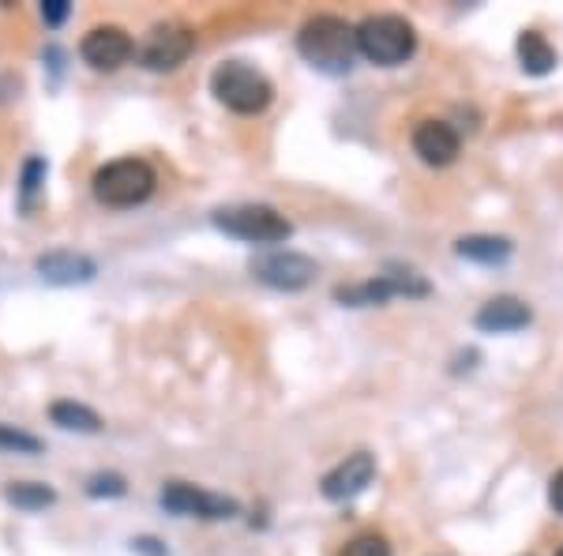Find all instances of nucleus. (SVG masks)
I'll use <instances>...</instances> for the list:
<instances>
[{
    "label": "nucleus",
    "instance_id": "15",
    "mask_svg": "<svg viewBox=\"0 0 563 556\" xmlns=\"http://www.w3.org/2000/svg\"><path fill=\"white\" fill-rule=\"evenodd\" d=\"M519 61L529 76H545V72L556 68V49L545 42V35H537V30H522L519 35Z\"/></svg>",
    "mask_w": 563,
    "mask_h": 556
},
{
    "label": "nucleus",
    "instance_id": "17",
    "mask_svg": "<svg viewBox=\"0 0 563 556\" xmlns=\"http://www.w3.org/2000/svg\"><path fill=\"white\" fill-rule=\"evenodd\" d=\"M49 417H53V425L72 429V432H102V417L79 403H68V399H64V403H53Z\"/></svg>",
    "mask_w": 563,
    "mask_h": 556
},
{
    "label": "nucleus",
    "instance_id": "24",
    "mask_svg": "<svg viewBox=\"0 0 563 556\" xmlns=\"http://www.w3.org/2000/svg\"><path fill=\"white\" fill-rule=\"evenodd\" d=\"M549 504H552V508H556L560 515H563V470L556 473V478H552V489H549Z\"/></svg>",
    "mask_w": 563,
    "mask_h": 556
},
{
    "label": "nucleus",
    "instance_id": "23",
    "mask_svg": "<svg viewBox=\"0 0 563 556\" xmlns=\"http://www.w3.org/2000/svg\"><path fill=\"white\" fill-rule=\"evenodd\" d=\"M72 15V4L68 0H46L42 4V20H46V27H61L64 20Z\"/></svg>",
    "mask_w": 563,
    "mask_h": 556
},
{
    "label": "nucleus",
    "instance_id": "19",
    "mask_svg": "<svg viewBox=\"0 0 563 556\" xmlns=\"http://www.w3.org/2000/svg\"><path fill=\"white\" fill-rule=\"evenodd\" d=\"M0 447H8V452H20V455H38V452H42V440L30 437V432L12 429V425H0Z\"/></svg>",
    "mask_w": 563,
    "mask_h": 556
},
{
    "label": "nucleus",
    "instance_id": "7",
    "mask_svg": "<svg viewBox=\"0 0 563 556\" xmlns=\"http://www.w3.org/2000/svg\"><path fill=\"white\" fill-rule=\"evenodd\" d=\"M424 293H428V286L413 275H375L369 282L338 286V290H334V301L364 308V305H383V301H391V298H424Z\"/></svg>",
    "mask_w": 563,
    "mask_h": 556
},
{
    "label": "nucleus",
    "instance_id": "11",
    "mask_svg": "<svg viewBox=\"0 0 563 556\" xmlns=\"http://www.w3.org/2000/svg\"><path fill=\"white\" fill-rule=\"evenodd\" d=\"M375 478V459L369 452H357V455H346L334 470L323 473L320 489L328 501H354L357 493H364V489L372 485Z\"/></svg>",
    "mask_w": 563,
    "mask_h": 556
},
{
    "label": "nucleus",
    "instance_id": "12",
    "mask_svg": "<svg viewBox=\"0 0 563 556\" xmlns=\"http://www.w3.org/2000/svg\"><path fill=\"white\" fill-rule=\"evenodd\" d=\"M459 132L447 121H421L418 132H413V151L428 166H451L459 159Z\"/></svg>",
    "mask_w": 563,
    "mask_h": 556
},
{
    "label": "nucleus",
    "instance_id": "18",
    "mask_svg": "<svg viewBox=\"0 0 563 556\" xmlns=\"http://www.w3.org/2000/svg\"><path fill=\"white\" fill-rule=\"evenodd\" d=\"M4 501L15 504V508H23V511H42L56 501V493L46 485H38V481H15V485L4 489Z\"/></svg>",
    "mask_w": 563,
    "mask_h": 556
},
{
    "label": "nucleus",
    "instance_id": "21",
    "mask_svg": "<svg viewBox=\"0 0 563 556\" xmlns=\"http://www.w3.org/2000/svg\"><path fill=\"white\" fill-rule=\"evenodd\" d=\"M46 185V162L42 159H30L27 166H23V200H35V192Z\"/></svg>",
    "mask_w": 563,
    "mask_h": 556
},
{
    "label": "nucleus",
    "instance_id": "25",
    "mask_svg": "<svg viewBox=\"0 0 563 556\" xmlns=\"http://www.w3.org/2000/svg\"><path fill=\"white\" fill-rule=\"evenodd\" d=\"M556 556H563V549H560V553H556Z\"/></svg>",
    "mask_w": 563,
    "mask_h": 556
},
{
    "label": "nucleus",
    "instance_id": "3",
    "mask_svg": "<svg viewBox=\"0 0 563 556\" xmlns=\"http://www.w3.org/2000/svg\"><path fill=\"white\" fill-rule=\"evenodd\" d=\"M210 91H215L218 102L226 110L241 113V117H252V113H264L274 98V87L264 72H256L252 64L244 61H226L215 68L210 76Z\"/></svg>",
    "mask_w": 563,
    "mask_h": 556
},
{
    "label": "nucleus",
    "instance_id": "22",
    "mask_svg": "<svg viewBox=\"0 0 563 556\" xmlns=\"http://www.w3.org/2000/svg\"><path fill=\"white\" fill-rule=\"evenodd\" d=\"M87 493L91 496H125V478H117V473H98V478H91V485H87Z\"/></svg>",
    "mask_w": 563,
    "mask_h": 556
},
{
    "label": "nucleus",
    "instance_id": "16",
    "mask_svg": "<svg viewBox=\"0 0 563 556\" xmlns=\"http://www.w3.org/2000/svg\"><path fill=\"white\" fill-rule=\"evenodd\" d=\"M459 256L473 260V264H503V260L511 256V244L503 241V237H488V233L462 237V241H459Z\"/></svg>",
    "mask_w": 563,
    "mask_h": 556
},
{
    "label": "nucleus",
    "instance_id": "2",
    "mask_svg": "<svg viewBox=\"0 0 563 556\" xmlns=\"http://www.w3.org/2000/svg\"><path fill=\"white\" fill-rule=\"evenodd\" d=\"M154 185H158V174L143 159L105 162L91 181L94 200L105 203V207H140L143 200H151Z\"/></svg>",
    "mask_w": 563,
    "mask_h": 556
},
{
    "label": "nucleus",
    "instance_id": "6",
    "mask_svg": "<svg viewBox=\"0 0 563 556\" xmlns=\"http://www.w3.org/2000/svg\"><path fill=\"white\" fill-rule=\"evenodd\" d=\"M162 508L184 515V519H230V515H236V501L207 493V489H195L188 481H169L162 489Z\"/></svg>",
    "mask_w": 563,
    "mask_h": 556
},
{
    "label": "nucleus",
    "instance_id": "20",
    "mask_svg": "<svg viewBox=\"0 0 563 556\" xmlns=\"http://www.w3.org/2000/svg\"><path fill=\"white\" fill-rule=\"evenodd\" d=\"M338 556H391V545L383 534H361V538H354V542H349Z\"/></svg>",
    "mask_w": 563,
    "mask_h": 556
},
{
    "label": "nucleus",
    "instance_id": "9",
    "mask_svg": "<svg viewBox=\"0 0 563 556\" xmlns=\"http://www.w3.org/2000/svg\"><path fill=\"white\" fill-rule=\"evenodd\" d=\"M252 275L271 290H305L316 278V264L300 252H264L252 260Z\"/></svg>",
    "mask_w": 563,
    "mask_h": 556
},
{
    "label": "nucleus",
    "instance_id": "4",
    "mask_svg": "<svg viewBox=\"0 0 563 556\" xmlns=\"http://www.w3.org/2000/svg\"><path fill=\"white\" fill-rule=\"evenodd\" d=\"M357 49H361L364 61L395 68V64H406L413 56L418 35H413V27L402 15H369L357 27Z\"/></svg>",
    "mask_w": 563,
    "mask_h": 556
},
{
    "label": "nucleus",
    "instance_id": "8",
    "mask_svg": "<svg viewBox=\"0 0 563 556\" xmlns=\"http://www.w3.org/2000/svg\"><path fill=\"white\" fill-rule=\"evenodd\" d=\"M195 49V35L181 23H162L146 35V42L140 49L143 68L151 72H174L188 61V53Z\"/></svg>",
    "mask_w": 563,
    "mask_h": 556
},
{
    "label": "nucleus",
    "instance_id": "13",
    "mask_svg": "<svg viewBox=\"0 0 563 556\" xmlns=\"http://www.w3.org/2000/svg\"><path fill=\"white\" fill-rule=\"evenodd\" d=\"M38 275L46 278V282H56V286H76V282H87V278H94V260L79 256V252H46L42 260H38Z\"/></svg>",
    "mask_w": 563,
    "mask_h": 556
},
{
    "label": "nucleus",
    "instance_id": "5",
    "mask_svg": "<svg viewBox=\"0 0 563 556\" xmlns=\"http://www.w3.org/2000/svg\"><path fill=\"white\" fill-rule=\"evenodd\" d=\"M215 226L222 233L236 237V241H248V244H279L293 233V226L285 223V215H279L274 207H264V203L222 207L215 215Z\"/></svg>",
    "mask_w": 563,
    "mask_h": 556
},
{
    "label": "nucleus",
    "instance_id": "10",
    "mask_svg": "<svg viewBox=\"0 0 563 556\" xmlns=\"http://www.w3.org/2000/svg\"><path fill=\"white\" fill-rule=\"evenodd\" d=\"M79 53H84V61L91 64L94 72H117L132 61L136 42L128 38V30L105 23V27L87 30V38L79 42Z\"/></svg>",
    "mask_w": 563,
    "mask_h": 556
},
{
    "label": "nucleus",
    "instance_id": "1",
    "mask_svg": "<svg viewBox=\"0 0 563 556\" xmlns=\"http://www.w3.org/2000/svg\"><path fill=\"white\" fill-rule=\"evenodd\" d=\"M297 49L312 68L320 72H349L354 56L361 53L357 49V27H349L338 15H312V20L300 27Z\"/></svg>",
    "mask_w": 563,
    "mask_h": 556
},
{
    "label": "nucleus",
    "instance_id": "14",
    "mask_svg": "<svg viewBox=\"0 0 563 556\" xmlns=\"http://www.w3.org/2000/svg\"><path fill=\"white\" fill-rule=\"evenodd\" d=\"M529 320H534V313H529V305L519 298H492L488 305H481L477 313V327L492 334L519 331V327H526Z\"/></svg>",
    "mask_w": 563,
    "mask_h": 556
}]
</instances>
